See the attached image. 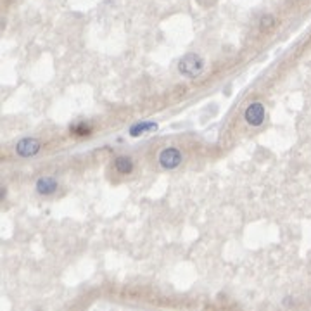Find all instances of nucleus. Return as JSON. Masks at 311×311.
Segmentation results:
<instances>
[{
    "instance_id": "2",
    "label": "nucleus",
    "mask_w": 311,
    "mask_h": 311,
    "mask_svg": "<svg viewBox=\"0 0 311 311\" xmlns=\"http://www.w3.org/2000/svg\"><path fill=\"white\" fill-rule=\"evenodd\" d=\"M159 163L161 166L166 168V170H173V168H177L178 164L182 163V152L173 147L164 149L159 154Z\"/></svg>"
},
{
    "instance_id": "7",
    "label": "nucleus",
    "mask_w": 311,
    "mask_h": 311,
    "mask_svg": "<svg viewBox=\"0 0 311 311\" xmlns=\"http://www.w3.org/2000/svg\"><path fill=\"white\" fill-rule=\"evenodd\" d=\"M273 26H275V18H273V16H265V18L261 19V23H259V30H261V33L272 31Z\"/></svg>"
},
{
    "instance_id": "9",
    "label": "nucleus",
    "mask_w": 311,
    "mask_h": 311,
    "mask_svg": "<svg viewBox=\"0 0 311 311\" xmlns=\"http://www.w3.org/2000/svg\"><path fill=\"white\" fill-rule=\"evenodd\" d=\"M71 131L76 135H89L90 133V126L85 123H80V124H74L73 128H71Z\"/></svg>"
},
{
    "instance_id": "8",
    "label": "nucleus",
    "mask_w": 311,
    "mask_h": 311,
    "mask_svg": "<svg viewBox=\"0 0 311 311\" xmlns=\"http://www.w3.org/2000/svg\"><path fill=\"white\" fill-rule=\"evenodd\" d=\"M152 128H156V124H152V123L137 124V126L131 128V135H133V137H137L138 133H144V130H152Z\"/></svg>"
},
{
    "instance_id": "1",
    "label": "nucleus",
    "mask_w": 311,
    "mask_h": 311,
    "mask_svg": "<svg viewBox=\"0 0 311 311\" xmlns=\"http://www.w3.org/2000/svg\"><path fill=\"white\" fill-rule=\"evenodd\" d=\"M178 69H180V73L185 74V76L195 78L204 69V61H202V57H199L197 54H187V56L180 61Z\"/></svg>"
},
{
    "instance_id": "4",
    "label": "nucleus",
    "mask_w": 311,
    "mask_h": 311,
    "mask_svg": "<svg viewBox=\"0 0 311 311\" xmlns=\"http://www.w3.org/2000/svg\"><path fill=\"white\" fill-rule=\"evenodd\" d=\"M16 151H18V154L23 156V157L35 156L36 152L40 151V142L35 140V138H25V140H21L16 145Z\"/></svg>"
},
{
    "instance_id": "6",
    "label": "nucleus",
    "mask_w": 311,
    "mask_h": 311,
    "mask_svg": "<svg viewBox=\"0 0 311 311\" xmlns=\"http://www.w3.org/2000/svg\"><path fill=\"white\" fill-rule=\"evenodd\" d=\"M114 168H116L118 173L126 175V173H131V170H133V163H131L130 157L121 156V157H118L116 159V163H114Z\"/></svg>"
},
{
    "instance_id": "5",
    "label": "nucleus",
    "mask_w": 311,
    "mask_h": 311,
    "mask_svg": "<svg viewBox=\"0 0 311 311\" xmlns=\"http://www.w3.org/2000/svg\"><path fill=\"white\" fill-rule=\"evenodd\" d=\"M36 190H38L40 194H43V195H50V194H54V192L57 190V184H56V180H54V178H50V177H43V178H40L38 184H36Z\"/></svg>"
},
{
    "instance_id": "3",
    "label": "nucleus",
    "mask_w": 311,
    "mask_h": 311,
    "mask_svg": "<svg viewBox=\"0 0 311 311\" xmlns=\"http://www.w3.org/2000/svg\"><path fill=\"white\" fill-rule=\"evenodd\" d=\"M244 118L249 124H252V126H259V124L263 123V120H265V107H263V104L261 102L251 104V106L246 109Z\"/></svg>"
}]
</instances>
